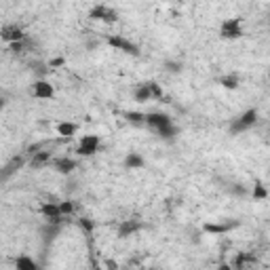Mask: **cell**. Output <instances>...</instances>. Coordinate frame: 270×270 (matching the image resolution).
Returning <instances> with one entry per match:
<instances>
[{"label": "cell", "mask_w": 270, "mask_h": 270, "mask_svg": "<svg viewBox=\"0 0 270 270\" xmlns=\"http://www.w3.org/2000/svg\"><path fill=\"white\" fill-rule=\"evenodd\" d=\"M133 100L139 101V103H146V101H152V100H163V89L161 85L156 82H141L133 89Z\"/></svg>", "instance_id": "6da1fadb"}, {"label": "cell", "mask_w": 270, "mask_h": 270, "mask_svg": "<svg viewBox=\"0 0 270 270\" xmlns=\"http://www.w3.org/2000/svg\"><path fill=\"white\" fill-rule=\"evenodd\" d=\"M256 123H258V110L251 108V110L243 112L241 116L235 118V121L230 123V135H238V133H243V131H249Z\"/></svg>", "instance_id": "7a4b0ae2"}, {"label": "cell", "mask_w": 270, "mask_h": 270, "mask_svg": "<svg viewBox=\"0 0 270 270\" xmlns=\"http://www.w3.org/2000/svg\"><path fill=\"white\" fill-rule=\"evenodd\" d=\"M89 17L95 21H103V24H114V21H118V13L110 4H95L89 11Z\"/></svg>", "instance_id": "3957f363"}, {"label": "cell", "mask_w": 270, "mask_h": 270, "mask_svg": "<svg viewBox=\"0 0 270 270\" xmlns=\"http://www.w3.org/2000/svg\"><path fill=\"white\" fill-rule=\"evenodd\" d=\"M108 44L112 49H118V51H123V53H127V55H135V57L139 55L137 44L131 42L129 38H125V36H121V34H110L108 36Z\"/></svg>", "instance_id": "277c9868"}, {"label": "cell", "mask_w": 270, "mask_h": 270, "mask_svg": "<svg viewBox=\"0 0 270 270\" xmlns=\"http://www.w3.org/2000/svg\"><path fill=\"white\" fill-rule=\"evenodd\" d=\"M220 36L226 40H235L238 36H243V24L238 17H230V19H224L222 26H220Z\"/></svg>", "instance_id": "5b68a950"}, {"label": "cell", "mask_w": 270, "mask_h": 270, "mask_svg": "<svg viewBox=\"0 0 270 270\" xmlns=\"http://www.w3.org/2000/svg\"><path fill=\"white\" fill-rule=\"evenodd\" d=\"M146 127L161 133L165 129H169V127H173V121H171L169 114H163V112H150V114H146Z\"/></svg>", "instance_id": "8992f818"}, {"label": "cell", "mask_w": 270, "mask_h": 270, "mask_svg": "<svg viewBox=\"0 0 270 270\" xmlns=\"http://www.w3.org/2000/svg\"><path fill=\"white\" fill-rule=\"evenodd\" d=\"M238 226H241V222H238V220L217 222V224L207 222V224H202V232H209V235H226V232L235 230V228H238Z\"/></svg>", "instance_id": "52a82bcc"}, {"label": "cell", "mask_w": 270, "mask_h": 270, "mask_svg": "<svg viewBox=\"0 0 270 270\" xmlns=\"http://www.w3.org/2000/svg\"><path fill=\"white\" fill-rule=\"evenodd\" d=\"M97 150H100V137H97V135H85L76 148V154L78 156H93Z\"/></svg>", "instance_id": "ba28073f"}, {"label": "cell", "mask_w": 270, "mask_h": 270, "mask_svg": "<svg viewBox=\"0 0 270 270\" xmlns=\"http://www.w3.org/2000/svg\"><path fill=\"white\" fill-rule=\"evenodd\" d=\"M0 36H2V40L4 42H19V40H26V34H24V30H21V26L17 24H4L2 30H0Z\"/></svg>", "instance_id": "9c48e42d"}, {"label": "cell", "mask_w": 270, "mask_h": 270, "mask_svg": "<svg viewBox=\"0 0 270 270\" xmlns=\"http://www.w3.org/2000/svg\"><path fill=\"white\" fill-rule=\"evenodd\" d=\"M40 211H42L44 217H47V222L64 224V215H62V209H59V202H42Z\"/></svg>", "instance_id": "30bf717a"}, {"label": "cell", "mask_w": 270, "mask_h": 270, "mask_svg": "<svg viewBox=\"0 0 270 270\" xmlns=\"http://www.w3.org/2000/svg\"><path fill=\"white\" fill-rule=\"evenodd\" d=\"M32 95L38 97V100H53V97H55V89L47 80H36L34 85H32Z\"/></svg>", "instance_id": "8fae6325"}, {"label": "cell", "mask_w": 270, "mask_h": 270, "mask_svg": "<svg viewBox=\"0 0 270 270\" xmlns=\"http://www.w3.org/2000/svg\"><path fill=\"white\" fill-rule=\"evenodd\" d=\"M51 167H53L57 173H62V175H70L72 171L78 167V163L74 159H70V156H59V159H53Z\"/></svg>", "instance_id": "7c38bea8"}, {"label": "cell", "mask_w": 270, "mask_h": 270, "mask_svg": "<svg viewBox=\"0 0 270 270\" xmlns=\"http://www.w3.org/2000/svg\"><path fill=\"white\" fill-rule=\"evenodd\" d=\"M139 230H141L139 220H125V222H121V226H118V238H129Z\"/></svg>", "instance_id": "4fadbf2b"}, {"label": "cell", "mask_w": 270, "mask_h": 270, "mask_svg": "<svg viewBox=\"0 0 270 270\" xmlns=\"http://www.w3.org/2000/svg\"><path fill=\"white\" fill-rule=\"evenodd\" d=\"M51 163H53V152H51V150H42V152L30 156V167L32 169H42Z\"/></svg>", "instance_id": "5bb4252c"}, {"label": "cell", "mask_w": 270, "mask_h": 270, "mask_svg": "<svg viewBox=\"0 0 270 270\" xmlns=\"http://www.w3.org/2000/svg\"><path fill=\"white\" fill-rule=\"evenodd\" d=\"M24 163H26V156H13V159L4 165V169H2V179H9L11 177V173H15L17 169H21L24 167Z\"/></svg>", "instance_id": "9a60e30c"}, {"label": "cell", "mask_w": 270, "mask_h": 270, "mask_svg": "<svg viewBox=\"0 0 270 270\" xmlns=\"http://www.w3.org/2000/svg\"><path fill=\"white\" fill-rule=\"evenodd\" d=\"M144 165H146V161H144V156H141L139 152H129L125 156V161H123L125 169H141Z\"/></svg>", "instance_id": "2e32d148"}, {"label": "cell", "mask_w": 270, "mask_h": 270, "mask_svg": "<svg viewBox=\"0 0 270 270\" xmlns=\"http://www.w3.org/2000/svg\"><path fill=\"white\" fill-rule=\"evenodd\" d=\"M220 85L224 89H228V91H235L241 85V76H238L236 72H230V74H222L220 76Z\"/></svg>", "instance_id": "e0dca14e"}, {"label": "cell", "mask_w": 270, "mask_h": 270, "mask_svg": "<svg viewBox=\"0 0 270 270\" xmlns=\"http://www.w3.org/2000/svg\"><path fill=\"white\" fill-rule=\"evenodd\" d=\"M15 270H38V262L30 256H19L15 260Z\"/></svg>", "instance_id": "ac0fdd59"}, {"label": "cell", "mask_w": 270, "mask_h": 270, "mask_svg": "<svg viewBox=\"0 0 270 270\" xmlns=\"http://www.w3.org/2000/svg\"><path fill=\"white\" fill-rule=\"evenodd\" d=\"M55 129H57V135H62V137H68V139H70L72 135L78 131V125H76V123H68V121H66V123H59V125L55 127Z\"/></svg>", "instance_id": "d6986e66"}, {"label": "cell", "mask_w": 270, "mask_h": 270, "mask_svg": "<svg viewBox=\"0 0 270 270\" xmlns=\"http://www.w3.org/2000/svg\"><path fill=\"white\" fill-rule=\"evenodd\" d=\"M123 116L127 118V123H131V125H135V127H144V125H146V114H141V112L127 110V112H123Z\"/></svg>", "instance_id": "ffe728a7"}, {"label": "cell", "mask_w": 270, "mask_h": 270, "mask_svg": "<svg viewBox=\"0 0 270 270\" xmlns=\"http://www.w3.org/2000/svg\"><path fill=\"white\" fill-rule=\"evenodd\" d=\"M59 230H62V224H47L42 230V235H44V243H49V241H53V238L59 235Z\"/></svg>", "instance_id": "44dd1931"}, {"label": "cell", "mask_w": 270, "mask_h": 270, "mask_svg": "<svg viewBox=\"0 0 270 270\" xmlns=\"http://www.w3.org/2000/svg\"><path fill=\"white\" fill-rule=\"evenodd\" d=\"M256 262V258L253 256H247V253H238V256L235 258V262H232V266H235L236 270H243L247 264H253Z\"/></svg>", "instance_id": "7402d4cb"}, {"label": "cell", "mask_w": 270, "mask_h": 270, "mask_svg": "<svg viewBox=\"0 0 270 270\" xmlns=\"http://www.w3.org/2000/svg\"><path fill=\"white\" fill-rule=\"evenodd\" d=\"M30 68H32V72L38 76V80H44V76H47V72H49V68L44 66L42 62H32V64H30Z\"/></svg>", "instance_id": "603a6c76"}, {"label": "cell", "mask_w": 270, "mask_h": 270, "mask_svg": "<svg viewBox=\"0 0 270 270\" xmlns=\"http://www.w3.org/2000/svg\"><path fill=\"white\" fill-rule=\"evenodd\" d=\"M182 68H184V64L179 62V59H167V62H165V70L171 72V74H179Z\"/></svg>", "instance_id": "cb8c5ba5"}, {"label": "cell", "mask_w": 270, "mask_h": 270, "mask_svg": "<svg viewBox=\"0 0 270 270\" xmlns=\"http://www.w3.org/2000/svg\"><path fill=\"white\" fill-rule=\"evenodd\" d=\"M26 44H28V38L26 40H19V42H13V44H9V51H13L15 55H21L26 51Z\"/></svg>", "instance_id": "d4e9b609"}, {"label": "cell", "mask_w": 270, "mask_h": 270, "mask_svg": "<svg viewBox=\"0 0 270 270\" xmlns=\"http://www.w3.org/2000/svg\"><path fill=\"white\" fill-rule=\"evenodd\" d=\"M268 197V190L264 188L262 184H256L253 186V199H258V201H264Z\"/></svg>", "instance_id": "484cf974"}, {"label": "cell", "mask_w": 270, "mask_h": 270, "mask_svg": "<svg viewBox=\"0 0 270 270\" xmlns=\"http://www.w3.org/2000/svg\"><path fill=\"white\" fill-rule=\"evenodd\" d=\"M228 192H230V194H236V197H245V194L249 192V190H247L243 184H232L230 188H228Z\"/></svg>", "instance_id": "4316f807"}, {"label": "cell", "mask_w": 270, "mask_h": 270, "mask_svg": "<svg viewBox=\"0 0 270 270\" xmlns=\"http://www.w3.org/2000/svg\"><path fill=\"white\" fill-rule=\"evenodd\" d=\"M59 209H62V215H70L74 211V202L72 201H64V202H59Z\"/></svg>", "instance_id": "83f0119b"}, {"label": "cell", "mask_w": 270, "mask_h": 270, "mask_svg": "<svg viewBox=\"0 0 270 270\" xmlns=\"http://www.w3.org/2000/svg\"><path fill=\"white\" fill-rule=\"evenodd\" d=\"M80 228H82V230H87V232H91V230H93L91 220H85V217H82V220H80Z\"/></svg>", "instance_id": "f1b7e54d"}, {"label": "cell", "mask_w": 270, "mask_h": 270, "mask_svg": "<svg viewBox=\"0 0 270 270\" xmlns=\"http://www.w3.org/2000/svg\"><path fill=\"white\" fill-rule=\"evenodd\" d=\"M57 66H64V57H57V59H51L49 68H57Z\"/></svg>", "instance_id": "f546056e"}, {"label": "cell", "mask_w": 270, "mask_h": 270, "mask_svg": "<svg viewBox=\"0 0 270 270\" xmlns=\"http://www.w3.org/2000/svg\"><path fill=\"white\" fill-rule=\"evenodd\" d=\"M93 270H101L100 266H97V262H95V260H93Z\"/></svg>", "instance_id": "4dcf8cb0"}, {"label": "cell", "mask_w": 270, "mask_h": 270, "mask_svg": "<svg viewBox=\"0 0 270 270\" xmlns=\"http://www.w3.org/2000/svg\"><path fill=\"white\" fill-rule=\"evenodd\" d=\"M220 270H230V268H228V266H222V268H220Z\"/></svg>", "instance_id": "1f68e13d"}]
</instances>
